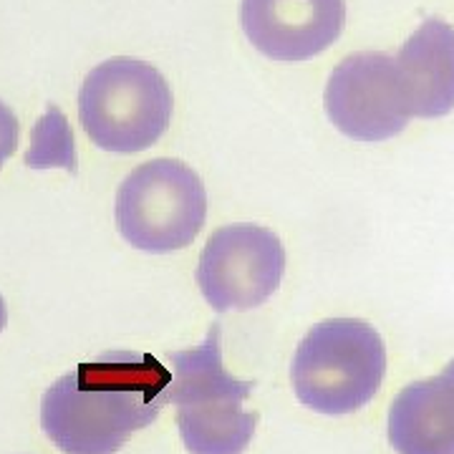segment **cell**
Here are the masks:
<instances>
[{"label":"cell","mask_w":454,"mask_h":454,"mask_svg":"<svg viewBox=\"0 0 454 454\" xmlns=\"http://www.w3.org/2000/svg\"><path fill=\"white\" fill-rule=\"evenodd\" d=\"M396 454H454V394L442 376L414 381L389 406Z\"/></svg>","instance_id":"obj_10"},{"label":"cell","mask_w":454,"mask_h":454,"mask_svg":"<svg viewBox=\"0 0 454 454\" xmlns=\"http://www.w3.org/2000/svg\"><path fill=\"white\" fill-rule=\"evenodd\" d=\"M387 373V346L361 318H328L313 325L295 348L293 391L318 414L358 411L376 396Z\"/></svg>","instance_id":"obj_3"},{"label":"cell","mask_w":454,"mask_h":454,"mask_svg":"<svg viewBox=\"0 0 454 454\" xmlns=\"http://www.w3.org/2000/svg\"><path fill=\"white\" fill-rule=\"evenodd\" d=\"M172 372L152 354L112 348L56 379L41 427L64 454H116L169 404Z\"/></svg>","instance_id":"obj_1"},{"label":"cell","mask_w":454,"mask_h":454,"mask_svg":"<svg viewBox=\"0 0 454 454\" xmlns=\"http://www.w3.org/2000/svg\"><path fill=\"white\" fill-rule=\"evenodd\" d=\"M409 112L437 119L454 109V26L427 18L394 56Z\"/></svg>","instance_id":"obj_9"},{"label":"cell","mask_w":454,"mask_h":454,"mask_svg":"<svg viewBox=\"0 0 454 454\" xmlns=\"http://www.w3.org/2000/svg\"><path fill=\"white\" fill-rule=\"evenodd\" d=\"M18 137H20V124H18L16 114L0 101V167L16 152Z\"/></svg>","instance_id":"obj_12"},{"label":"cell","mask_w":454,"mask_h":454,"mask_svg":"<svg viewBox=\"0 0 454 454\" xmlns=\"http://www.w3.org/2000/svg\"><path fill=\"white\" fill-rule=\"evenodd\" d=\"M169 404L177 406L179 437L190 454H243L253 442L258 414L245 411L253 394L223 366L220 325H210L207 339L195 348L172 351Z\"/></svg>","instance_id":"obj_2"},{"label":"cell","mask_w":454,"mask_h":454,"mask_svg":"<svg viewBox=\"0 0 454 454\" xmlns=\"http://www.w3.org/2000/svg\"><path fill=\"white\" fill-rule=\"evenodd\" d=\"M79 119L101 149L116 154L145 152L162 139L172 121V89L157 66L116 56L83 79Z\"/></svg>","instance_id":"obj_4"},{"label":"cell","mask_w":454,"mask_h":454,"mask_svg":"<svg viewBox=\"0 0 454 454\" xmlns=\"http://www.w3.org/2000/svg\"><path fill=\"white\" fill-rule=\"evenodd\" d=\"M8 325V309H5V301H3V295H0V331Z\"/></svg>","instance_id":"obj_14"},{"label":"cell","mask_w":454,"mask_h":454,"mask_svg":"<svg viewBox=\"0 0 454 454\" xmlns=\"http://www.w3.org/2000/svg\"><path fill=\"white\" fill-rule=\"evenodd\" d=\"M439 376H442V379L447 381V387H450V389H452V394H454V358L450 361V364H447V366H444V372L439 373Z\"/></svg>","instance_id":"obj_13"},{"label":"cell","mask_w":454,"mask_h":454,"mask_svg":"<svg viewBox=\"0 0 454 454\" xmlns=\"http://www.w3.org/2000/svg\"><path fill=\"white\" fill-rule=\"evenodd\" d=\"M331 124L356 142H384L411 119L396 61L381 51H361L340 61L325 83Z\"/></svg>","instance_id":"obj_7"},{"label":"cell","mask_w":454,"mask_h":454,"mask_svg":"<svg viewBox=\"0 0 454 454\" xmlns=\"http://www.w3.org/2000/svg\"><path fill=\"white\" fill-rule=\"evenodd\" d=\"M114 217L121 238L145 253H175L192 245L207 217V190L192 167L152 160L131 169L116 192Z\"/></svg>","instance_id":"obj_5"},{"label":"cell","mask_w":454,"mask_h":454,"mask_svg":"<svg viewBox=\"0 0 454 454\" xmlns=\"http://www.w3.org/2000/svg\"><path fill=\"white\" fill-rule=\"evenodd\" d=\"M240 23L247 41L273 61H309L339 41L346 23L343 0H243Z\"/></svg>","instance_id":"obj_8"},{"label":"cell","mask_w":454,"mask_h":454,"mask_svg":"<svg viewBox=\"0 0 454 454\" xmlns=\"http://www.w3.org/2000/svg\"><path fill=\"white\" fill-rule=\"evenodd\" d=\"M26 164L33 169L64 167L68 172H76L74 131L56 104H51L31 129V146L26 152Z\"/></svg>","instance_id":"obj_11"},{"label":"cell","mask_w":454,"mask_h":454,"mask_svg":"<svg viewBox=\"0 0 454 454\" xmlns=\"http://www.w3.org/2000/svg\"><path fill=\"white\" fill-rule=\"evenodd\" d=\"M286 247L273 230L238 223L215 230L202 247L197 286L217 313L250 310L278 291Z\"/></svg>","instance_id":"obj_6"}]
</instances>
